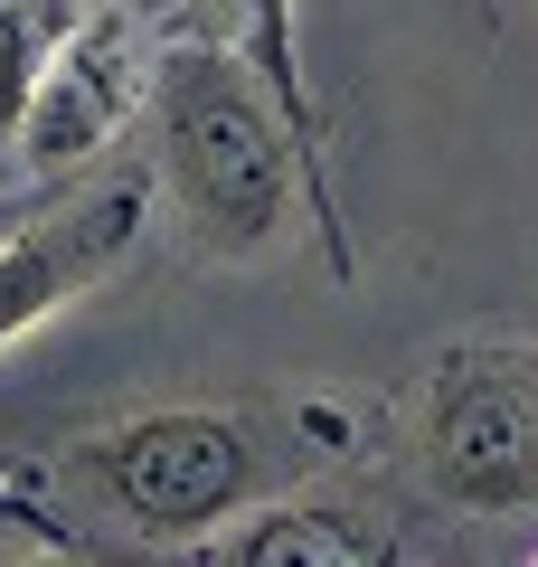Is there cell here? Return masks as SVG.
<instances>
[{"instance_id": "6", "label": "cell", "mask_w": 538, "mask_h": 567, "mask_svg": "<svg viewBox=\"0 0 538 567\" xmlns=\"http://www.w3.org/2000/svg\"><path fill=\"white\" fill-rule=\"evenodd\" d=\"M208 548H218V558H237V567H369V539H359V529H340L331 511H312V502L246 511V520H227Z\"/></svg>"}, {"instance_id": "7", "label": "cell", "mask_w": 538, "mask_h": 567, "mask_svg": "<svg viewBox=\"0 0 538 567\" xmlns=\"http://www.w3.org/2000/svg\"><path fill=\"white\" fill-rule=\"evenodd\" d=\"M85 29V0H0V133H20L58 48Z\"/></svg>"}, {"instance_id": "3", "label": "cell", "mask_w": 538, "mask_h": 567, "mask_svg": "<svg viewBox=\"0 0 538 567\" xmlns=\"http://www.w3.org/2000/svg\"><path fill=\"white\" fill-rule=\"evenodd\" d=\"M416 473L444 511H538V341H454L416 388Z\"/></svg>"}, {"instance_id": "1", "label": "cell", "mask_w": 538, "mask_h": 567, "mask_svg": "<svg viewBox=\"0 0 538 567\" xmlns=\"http://www.w3.org/2000/svg\"><path fill=\"white\" fill-rule=\"evenodd\" d=\"M161 123V189H170L179 227L199 237V256L256 265L293 237V142L283 114L227 48H170L152 85Z\"/></svg>"}, {"instance_id": "8", "label": "cell", "mask_w": 538, "mask_h": 567, "mask_svg": "<svg viewBox=\"0 0 538 567\" xmlns=\"http://www.w3.org/2000/svg\"><path fill=\"white\" fill-rule=\"evenodd\" d=\"M10 483H20V473H10V464H0V511H10Z\"/></svg>"}, {"instance_id": "4", "label": "cell", "mask_w": 538, "mask_h": 567, "mask_svg": "<svg viewBox=\"0 0 538 567\" xmlns=\"http://www.w3.org/2000/svg\"><path fill=\"white\" fill-rule=\"evenodd\" d=\"M142 246V181H104L85 199L29 218L20 237L0 246V350L29 341L48 312H66L76 293H95L123 256Z\"/></svg>"}, {"instance_id": "5", "label": "cell", "mask_w": 538, "mask_h": 567, "mask_svg": "<svg viewBox=\"0 0 538 567\" xmlns=\"http://www.w3.org/2000/svg\"><path fill=\"white\" fill-rule=\"evenodd\" d=\"M133 104H142L133 20H123V10H85V29L58 48L39 104H29L20 142H29V162H39V171H76V162H95L104 142L133 123Z\"/></svg>"}, {"instance_id": "2", "label": "cell", "mask_w": 538, "mask_h": 567, "mask_svg": "<svg viewBox=\"0 0 538 567\" xmlns=\"http://www.w3.org/2000/svg\"><path fill=\"white\" fill-rule=\"evenodd\" d=\"M66 483L133 539L208 548L227 520L265 502V435L237 406H142L66 454Z\"/></svg>"}]
</instances>
